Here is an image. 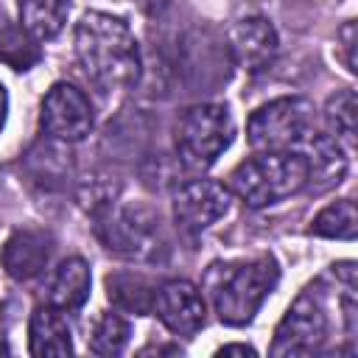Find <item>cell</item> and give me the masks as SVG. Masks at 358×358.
Wrapping results in <instances>:
<instances>
[{
  "mask_svg": "<svg viewBox=\"0 0 358 358\" xmlns=\"http://www.w3.org/2000/svg\"><path fill=\"white\" fill-rule=\"evenodd\" d=\"M73 48L87 78L106 92L129 90L143 76L140 45L123 17L87 11L76 22Z\"/></svg>",
  "mask_w": 358,
  "mask_h": 358,
  "instance_id": "obj_1",
  "label": "cell"
},
{
  "mask_svg": "<svg viewBox=\"0 0 358 358\" xmlns=\"http://www.w3.org/2000/svg\"><path fill=\"white\" fill-rule=\"evenodd\" d=\"M277 282L280 266L268 252L246 260H218L204 271V294L218 319L232 327L249 324Z\"/></svg>",
  "mask_w": 358,
  "mask_h": 358,
  "instance_id": "obj_2",
  "label": "cell"
},
{
  "mask_svg": "<svg viewBox=\"0 0 358 358\" xmlns=\"http://www.w3.org/2000/svg\"><path fill=\"white\" fill-rule=\"evenodd\" d=\"M308 187V159L302 151H257L229 173V193L246 207H268Z\"/></svg>",
  "mask_w": 358,
  "mask_h": 358,
  "instance_id": "obj_3",
  "label": "cell"
},
{
  "mask_svg": "<svg viewBox=\"0 0 358 358\" xmlns=\"http://www.w3.org/2000/svg\"><path fill=\"white\" fill-rule=\"evenodd\" d=\"M232 137L235 120L224 103H196L176 123V157L187 171L201 173L229 148Z\"/></svg>",
  "mask_w": 358,
  "mask_h": 358,
  "instance_id": "obj_4",
  "label": "cell"
},
{
  "mask_svg": "<svg viewBox=\"0 0 358 358\" xmlns=\"http://www.w3.org/2000/svg\"><path fill=\"white\" fill-rule=\"evenodd\" d=\"M313 131V103L296 95L257 106L246 123V137L255 151H299Z\"/></svg>",
  "mask_w": 358,
  "mask_h": 358,
  "instance_id": "obj_5",
  "label": "cell"
},
{
  "mask_svg": "<svg viewBox=\"0 0 358 358\" xmlns=\"http://www.w3.org/2000/svg\"><path fill=\"white\" fill-rule=\"evenodd\" d=\"M98 235L106 249L131 260H157L165 249L159 221L145 207H115L112 199L98 210Z\"/></svg>",
  "mask_w": 358,
  "mask_h": 358,
  "instance_id": "obj_6",
  "label": "cell"
},
{
  "mask_svg": "<svg viewBox=\"0 0 358 358\" xmlns=\"http://www.w3.org/2000/svg\"><path fill=\"white\" fill-rule=\"evenodd\" d=\"M327 330H330V324H327V313H324V299L316 288H308L285 310L282 322L274 330V341H271L268 352L277 358L316 355L327 341Z\"/></svg>",
  "mask_w": 358,
  "mask_h": 358,
  "instance_id": "obj_7",
  "label": "cell"
},
{
  "mask_svg": "<svg viewBox=\"0 0 358 358\" xmlns=\"http://www.w3.org/2000/svg\"><path fill=\"white\" fill-rule=\"evenodd\" d=\"M39 123L53 140L78 143L92 131L95 115H92V106L87 101V95L78 87H73L67 81H59L42 98Z\"/></svg>",
  "mask_w": 358,
  "mask_h": 358,
  "instance_id": "obj_8",
  "label": "cell"
},
{
  "mask_svg": "<svg viewBox=\"0 0 358 358\" xmlns=\"http://www.w3.org/2000/svg\"><path fill=\"white\" fill-rule=\"evenodd\" d=\"M232 193L215 179H190L173 193V218L185 232H201L229 213Z\"/></svg>",
  "mask_w": 358,
  "mask_h": 358,
  "instance_id": "obj_9",
  "label": "cell"
},
{
  "mask_svg": "<svg viewBox=\"0 0 358 358\" xmlns=\"http://www.w3.org/2000/svg\"><path fill=\"white\" fill-rule=\"evenodd\" d=\"M154 313L173 336H193L207 319L204 294L190 280H168L157 288Z\"/></svg>",
  "mask_w": 358,
  "mask_h": 358,
  "instance_id": "obj_10",
  "label": "cell"
},
{
  "mask_svg": "<svg viewBox=\"0 0 358 358\" xmlns=\"http://www.w3.org/2000/svg\"><path fill=\"white\" fill-rule=\"evenodd\" d=\"M229 53L235 59V64L246 73H263L277 50H280V39L274 25L266 17H243L229 28Z\"/></svg>",
  "mask_w": 358,
  "mask_h": 358,
  "instance_id": "obj_11",
  "label": "cell"
},
{
  "mask_svg": "<svg viewBox=\"0 0 358 358\" xmlns=\"http://www.w3.org/2000/svg\"><path fill=\"white\" fill-rule=\"evenodd\" d=\"M53 257V238L45 229H17L0 252L3 268L11 280H34L39 277Z\"/></svg>",
  "mask_w": 358,
  "mask_h": 358,
  "instance_id": "obj_12",
  "label": "cell"
},
{
  "mask_svg": "<svg viewBox=\"0 0 358 358\" xmlns=\"http://www.w3.org/2000/svg\"><path fill=\"white\" fill-rule=\"evenodd\" d=\"M299 151L308 159V187L322 193V190H330V187L344 182L347 151L336 137H330L324 131H313Z\"/></svg>",
  "mask_w": 358,
  "mask_h": 358,
  "instance_id": "obj_13",
  "label": "cell"
},
{
  "mask_svg": "<svg viewBox=\"0 0 358 358\" xmlns=\"http://www.w3.org/2000/svg\"><path fill=\"white\" fill-rule=\"evenodd\" d=\"M28 352L31 355H70L73 338L64 310L53 305H39L28 322Z\"/></svg>",
  "mask_w": 358,
  "mask_h": 358,
  "instance_id": "obj_14",
  "label": "cell"
},
{
  "mask_svg": "<svg viewBox=\"0 0 358 358\" xmlns=\"http://www.w3.org/2000/svg\"><path fill=\"white\" fill-rule=\"evenodd\" d=\"M90 285H92V271L84 257H67L59 263L53 282H50V305L70 313L78 310L90 299Z\"/></svg>",
  "mask_w": 358,
  "mask_h": 358,
  "instance_id": "obj_15",
  "label": "cell"
},
{
  "mask_svg": "<svg viewBox=\"0 0 358 358\" xmlns=\"http://www.w3.org/2000/svg\"><path fill=\"white\" fill-rule=\"evenodd\" d=\"M106 296L117 310L145 316L154 313L157 285L137 271H115L106 277Z\"/></svg>",
  "mask_w": 358,
  "mask_h": 358,
  "instance_id": "obj_16",
  "label": "cell"
},
{
  "mask_svg": "<svg viewBox=\"0 0 358 358\" xmlns=\"http://www.w3.org/2000/svg\"><path fill=\"white\" fill-rule=\"evenodd\" d=\"M70 0H20V25L36 42L56 39L67 22Z\"/></svg>",
  "mask_w": 358,
  "mask_h": 358,
  "instance_id": "obj_17",
  "label": "cell"
},
{
  "mask_svg": "<svg viewBox=\"0 0 358 358\" xmlns=\"http://www.w3.org/2000/svg\"><path fill=\"white\" fill-rule=\"evenodd\" d=\"M358 227V213L352 199H338L327 207H322L310 221V235L316 238H336V241H352Z\"/></svg>",
  "mask_w": 358,
  "mask_h": 358,
  "instance_id": "obj_18",
  "label": "cell"
},
{
  "mask_svg": "<svg viewBox=\"0 0 358 358\" xmlns=\"http://www.w3.org/2000/svg\"><path fill=\"white\" fill-rule=\"evenodd\" d=\"M355 117H358V103H355V92L338 90L336 95L327 98L324 103V123L330 129V137H336L344 148L355 145Z\"/></svg>",
  "mask_w": 358,
  "mask_h": 358,
  "instance_id": "obj_19",
  "label": "cell"
},
{
  "mask_svg": "<svg viewBox=\"0 0 358 358\" xmlns=\"http://www.w3.org/2000/svg\"><path fill=\"white\" fill-rule=\"evenodd\" d=\"M129 322L120 316V313H112V310H103L95 316L92 327H90V336H87V344L95 355H120L129 344Z\"/></svg>",
  "mask_w": 358,
  "mask_h": 358,
  "instance_id": "obj_20",
  "label": "cell"
},
{
  "mask_svg": "<svg viewBox=\"0 0 358 358\" xmlns=\"http://www.w3.org/2000/svg\"><path fill=\"white\" fill-rule=\"evenodd\" d=\"M36 59H39L36 39H31L22 25L0 20V62L8 64L11 70H28Z\"/></svg>",
  "mask_w": 358,
  "mask_h": 358,
  "instance_id": "obj_21",
  "label": "cell"
},
{
  "mask_svg": "<svg viewBox=\"0 0 358 358\" xmlns=\"http://www.w3.org/2000/svg\"><path fill=\"white\" fill-rule=\"evenodd\" d=\"M338 42H341V53H344L347 70L355 73V20L344 22V28L338 31Z\"/></svg>",
  "mask_w": 358,
  "mask_h": 358,
  "instance_id": "obj_22",
  "label": "cell"
},
{
  "mask_svg": "<svg viewBox=\"0 0 358 358\" xmlns=\"http://www.w3.org/2000/svg\"><path fill=\"white\" fill-rule=\"evenodd\" d=\"M255 355V347H249V344H224L221 350H218V355Z\"/></svg>",
  "mask_w": 358,
  "mask_h": 358,
  "instance_id": "obj_23",
  "label": "cell"
},
{
  "mask_svg": "<svg viewBox=\"0 0 358 358\" xmlns=\"http://www.w3.org/2000/svg\"><path fill=\"white\" fill-rule=\"evenodd\" d=\"M6 115H8V92H6V87L0 84V131H3V126H6Z\"/></svg>",
  "mask_w": 358,
  "mask_h": 358,
  "instance_id": "obj_24",
  "label": "cell"
}]
</instances>
